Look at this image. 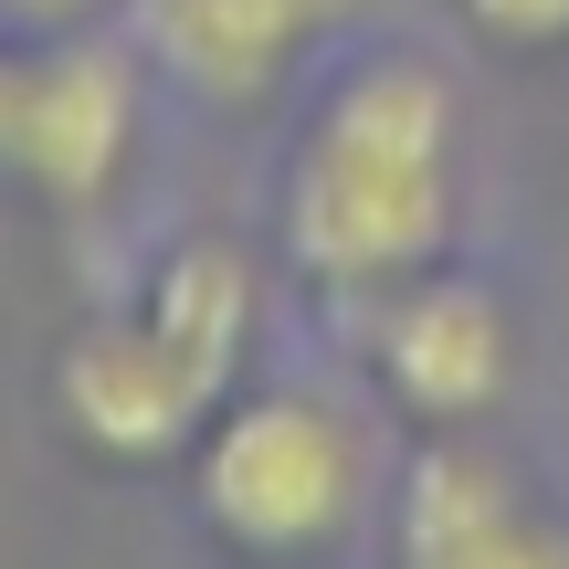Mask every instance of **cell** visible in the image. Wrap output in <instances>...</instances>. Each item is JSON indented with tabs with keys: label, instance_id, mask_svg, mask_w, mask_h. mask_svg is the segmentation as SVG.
Masks as SVG:
<instances>
[{
	"label": "cell",
	"instance_id": "6da1fadb",
	"mask_svg": "<svg viewBox=\"0 0 569 569\" xmlns=\"http://www.w3.org/2000/svg\"><path fill=\"white\" fill-rule=\"evenodd\" d=\"M453 243V84L380 53L317 106L284 180V253L317 284H401Z\"/></svg>",
	"mask_w": 569,
	"mask_h": 569
},
{
	"label": "cell",
	"instance_id": "7a4b0ae2",
	"mask_svg": "<svg viewBox=\"0 0 569 569\" xmlns=\"http://www.w3.org/2000/svg\"><path fill=\"white\" fill-rule=\"evenodd\" d=\"M201 507L232 549L306 559L359 517V432L317 390H253L222 401L201 432Z\"/></svg>",
	"mask_w": 569,
	"mask_h": 569
},
{
	"label": "cell",
	"instance_id": "3957f363",
	"mask_svg": "<svg viewBox=\"0 0 569 569\" xmlns=\"http://www.w3.org/2000/svg\"><path fill=\"white\" fill-rule=\"evenodd\" d=\"M138 127V74L106 42H42L0 53V169L53 201H96Z\"/></svg>",
	"mask_w": 569,
	"mask_h": 569
},
{
	"label": "cell",
	"instance_id": "277c9868",
	"mask_svg": "<svg viewBox=\"0 0 569 569\" xmlns=\"http://www.w3.org/2000/svg\"><path fill=\"white\" fill-rule=\"evenodd\" d=\"M63 411H74V432L96 453H180L201 443V422L232 401L222 380H201L190 369V348L169 338L159 317H96L74 348H63Z\"/></svg>",
	"mask_w": 569,
	"mask_h": 569
},
{
	"label": "cell",
	"instance_id": "5b68a950",
	"mask_svg": "<svg viewBox=\"0 0 569 569\" xmlns=\"http://www.w3.org/2000/svg\"><path fill=\"white\" fill-rule=\"evenodd\" d=\"M401 569H569V528L517 496L486 443L443 432L401 475Z\"/></svg>",
	"mask_w": 569,
	"mask_h": 569
},
{
	"label": "cell",
	"instance_id": "8992f818",
	"mask_svg": "<svg viewBox=\"0 0 569 569\" xmlns=\"http://www.w3.org/2000/svg\"><path fill=\"white\" fill-rule=\"evenodd\" d=\"M380 380L401 390V411L422 422H475L507 390V306L465 274H422L380 327Z\"/></svg>",
	"mask_w": 569,
	"mask_h": 569
},
{
	"label": "cell",
	"instance_id": "52a82bcc",
	"mask_svg": "<svg viewBox=\"0 0 569 569\" xmlns=\"http://www.w3.org/2000/svg\"><path fill=\"white\" fill-rule=\"evenodd\" d=\"M348 0H138V42L211 106H264Z\"/></svg>",
	"mask_w": 569,
	"mask_h": 569
},
{
	"label": "cell",
	"instance_id": "ba28073f",
	"mask_svg": "<svg viewBox=\"0 0 569 569\" xmlns=\"http://www.w3.org/2000/svg\"><path fill=\"white\" fill-rule=\"evenodd\" d=\"M148 317L190 348L201 380L232 390L243 338H253V274H243V253H232V243H180V253L159 264V284H148Z\"/></svg>",
	"mask_w": 569,
	"mask_h": 569
},
{
	"label": "cell",
	"instance_id": "9c48e42d",
	"mask_svg": "<svg viewBox=\"0 0 569 569\" xmlns=\"http://www.w3.org/2000/svg\"><path fill=\"white\" fill-rule=\"evenodd\" d=\"M465 11L496 42H569V0H465Z\"/></svg>",
	"mask_w": 569,
	"mask_h": 569
},
{
	"label": "cell",
	"instance_id": "30bf717a",
	"mask_svg": "<svg viewBox=\"0 0 569 569\" xmlns=\"http://www.w3.org/2000/svg\"><path fill=\"white\" fill-rule=\"evenodd\" d=\"M0 11H11V21H74L84 0H0Z\"/></svg>",
	"mask_w": 569,
	"mask_h": 569
}]
</instances>
